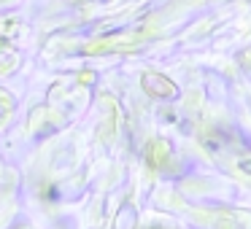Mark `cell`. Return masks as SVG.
<instances>
[{
    "label": "cell",
    "mask_w": 251,
    "mask_h": 229,
    "mask_svg": "<svg viewBox=\"0 0 251 229\" xmlns=\"http://www.w3.org/2000/svg\"><path fill=\"white\" fill-rule=\"evenodd\" d=\"M143 89L154 97H173L176 94V87L173 81H168L165 76H157V73H146L143 76Z\"/></svg>",
    "instance_id": "cell-1"
}]
</instances>
